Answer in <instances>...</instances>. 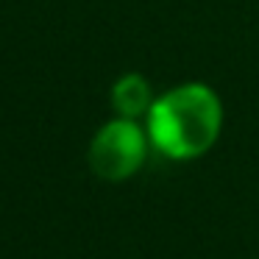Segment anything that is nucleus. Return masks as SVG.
<instances>
[{
	"label": "nucleus",
	"mask_w": 259,
	"mask_h": 259,
	"mask_svg": "<svg viewBox=\"0 0 259 259\" xmlns=\"http://www.w3.org/2000/svg\"><path fill=\"white\" fill-rule=\"evenodd\" d=\"M112 109L114 117H125V120H140L145 123L148 112L156 103V95H153L151 81L142 73H123L117 81L112 84Z\"/></svg>",
	"instance_id": "7ed1b4c3"
},
{
	"label": "nucleus",
	"mask_w": 259,
	"mask_h": 259,
	"mask_svg": "<svg viewBox=\"0 0 259 259\" xmlns=\"http://www.w3.org/2000/svg\"><path fill=\"white\" fill-rule=\"evenodd\" d=\"M223 101L203 81H184L156 95L145 117L151 148L173 162H192L214 148L223 131Z\"/></svg>",
	"instance_id": "f257e3e1"
},
{
	"label": "nucleus",
	"mask_w": 259,
	"mask_h": 259,
	"mask_svg": "<svg viewBox=\"0 0 259 259\" xmlns=\"http://www.w3.org/2000/svg\"><path fill=\"white\" fill-rule=\"evenodd\" d=\"M151 137L145 131V123L140 120H125V117H112L95 131L90 140L87 162L90 170L103 181H128L142 170L151 153Z\"/></svg>",
	"instance_id": "f03ea898"
}]
</instances>
